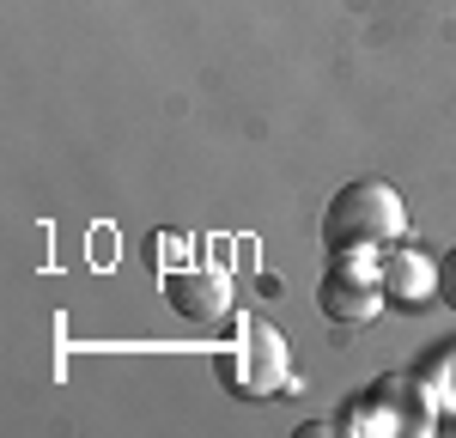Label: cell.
I'll list each match as a JSON object with an SVG mask.
<instances>
[{
  "label": "cell",
  "instance_id": "4",
  "mask_svg": "<svg viewBox=\"0 0 456 438\" xmlns=\"http://www.w3.org/2000/svg\"><path fill=\"white\" fill-rule=\"evenodd\" d=\"M165 304H171L183 323H225L232 317V304H238V287H232V274L219 268V262H183L165 274Z\"/></svg>",
  "mask_w": 456,
  "mask_h": 438
},
{
  "label": "cell",
  "instance_id": "6",
  "mask_svg": "<svg viewBox=\"0 0 456 438\" xmlns=\"http://www.w3.org/2000/svg\"><path fill=\"white\" fill-rule=\"evenodd\" d=\"M438 298L456 311V244L444 250V262H438Z\"/></svg>",
  "mask_w": 456,
  "mask_h": 438
},
{
  "label": "cell",
  "instance_id": "5",
  "mask_svg": "<svg viewBox=\"0 0 456 438\" xmlns=\"http://www.w3.org/2000/svg\"><path fill=\"white\" fill-rule=\"evenodd\" d=\"M384 287L389 298H402V304H420V298H432L438 292V262H426V256L402 250L384 262Z\"/></svg>",
  "mask_w": 456,
  "mask_h": 438
},
{
  "label": "cell",
  "instance_id": "3",
  "mask_svg": "<svg viewBox=\"0 0 456 438\" xmlns=\"http://www.w3.org/2000/svg\"><path fill=\"white\" fill-rule=\"evenodd\" d=\"M286 377H292V347H286V335L268 317H249L238 328V347H232V360H225V384H232V396L244 402H268L286 390Z\"/></svg>",
  "mask_w": 456,
  "mask_h": 438
},
{
  "label": "cell",
  "instance_id": "2",
  "mask_svg": "<svg viewBox=\"0 0 456 438\" xmlns=\"http://www.w3.org/2000/svg\"><path fill=\"white\" fill-rule=\"evenodd\" d=\"M316 304H322L329 323H347V328L378 323L389 304L384 262H371V250H335L329 274L316 280Z\"/></svg>",
  "mask_w": 456,
  "mask_h": 438
},
{
  "label": "cell",
  "instance_id": "1",
  "mask_svg": "<svg viewBox=\"0 0 456 438\" xmlns=\"http://www.w3.org/2000/svg\"><path fill=\"white\" fill-rule=\"evenodd\" d=\"M408 231V201L384 177H353L322 207V244L329 250H389Z\"/></svg>",
  "mask_w": 456,
  "mask_h": 438
}]
</instances>
